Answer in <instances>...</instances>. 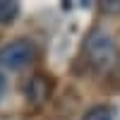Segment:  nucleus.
Returning <instances> with one entry per match:
<instances>
[{"label":"nucleus","instance_id":"1","mask_svg":"<svg viewBox=\"0 0 120 120\" xmlns=\"http://www.w3.org/2000/svg\"><path fill=\"white\" fill-rule=\"evenodd\" d=\"M84 58L89 60V65L96 72L111 70L118 58V48H115L113 36L106 29H91L89 36L84 38Z\"/></svg>","mask_w":120,"mask_h":120},{"label":"nucleus","instance_id":"2","mask_svg":"<svg viewBox=\"0 0 120 120\" xmlns=\"http://www.w3.org/2000/svg\"><path fill=\"white\" fill-rule=\"evenodd\" d=\"M36 60V46L29 38H15L5 46H0V67L10 72L26 70Z\"/></svg>","mask_w":120,"mask_h":120},{"label":"nucleus","instance_id":"3","mask_svg":"<svg viewBox=\"0 0 120 120\" xmlns=\"http://www.w3.org/2000/svg\"><path fill=\"white\" fill-rule=\"evenodd\" d=\"M48 91H51V86H48V82L43 77H31L26 82V86H24V94H26V98L31 103H41L48 96Z\"/></svg>","mask_w":120,"mask_h":120},{"label":"nucleus","instance_id":"4","mask_svg":"<svg viewBox=\"0 0 120 120\" xmlns=\"http://www.w3.org/2000/svg\"><path fill=\"white\" fill-rule=\"evenodd\" d=\"M19 15V5L15 0H0V24H10Z\"/></svg>","mask_w":120,"mask_h":120},{"label":"nucleus","instance_id":"5","mask_svg":"<svg viewBox=\"0 0 120 120\" xmlns=\"http://www.w3.org/2000/svg\"><path fill=\"white\" fill-rule=\"evenodd\" d=\"M113 118H115V111L111 106H94L84 113L82 120H113Z\"/></svg>","mask_w":120,"mask_h":120},{"label":"nucleus","instance_id":"6","mask_svg":"<svg viewBox=\"0 0 120 120\" xmlns=\"http://www.w3.org/2000/svg\"><path fill=\"white\" fill-rule=\"evenodd\" d=\"M101 10L108 12V15H120V0H103Z\"/></svg>","mask_w":120,"mask_h":120},{"label":"nucleus","instance_id":"7","mask_svg":"<svg viewBox=\"0 0 120 120\" xmlns=\"http://www.w3.org/2000/svg\"><path fill=\"white\" fill-rule=\"evenodd\" d=\"M5 86H7V79H5V75L0 72V101H3V94H5Z\"/></svg>","mask_w":120,"mask_h":120}]
</instances>
